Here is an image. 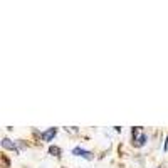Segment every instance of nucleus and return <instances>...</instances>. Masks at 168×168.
Here are the masks:
<instances>
[{
    "mask_svg": "<svg viewBox=\"0 0 168 168\" xmlns=\"http://www.w3.org/2000/svg\"><path fill=\"white\" fill-rule=\"evenodd\" d=\"M138 129H140V128H133V129H131V134H133V145L136 146V148H141V146L146 145L148 136H146L145 133H141L140 136H138Z\"/></svg>",
    "mask_w": 168,
    "mask_h": 168,
    "instance_id": "1",
    "label": "nucleus"
},
{
    "mask_svg": "<svg viewBox=\"0 0 168 168\" xmlns=\"http://www.w3.org/2000/svg\"><path fill=\"white\" fill-rule=\"evenodd\" d=\"M74 157H81V158H84V160H88V161H91V160H94V155L91 153V151H88V150H84V148H81V146H76V148H72L71 151Z\"/></svg>",
    "mask_w": 168,
    "mask_h": 168,
    "instance_id": "2",
    "label": "nucleus"
},
{
    "mask_svg": "<svg viewBox=\"0 0 168 168\" xmlns=\"http://www.w3.org/2000/svg\"><path fill=\"white\" fill-rule=\"evenodd\" d=\"M57 128H49L47 131H44V133H40V138H42V141H52L56 138L57 134Z\"/></svg>",
    "mask_w": 168,
    "mask_h": 168,
    "instance_id": "3",
    "label": "nucleus"
},
{
    "mask_svg": "<svg viewBox=\"0 0 168 168\" xmlns=\"http://www.w3.org/2000/svg\"><path fill=\"white\" fill-rule=\"evenodd\" d=\"M2 146H3L5 150H12L15 155H19V153H20L19 148H17V143H14L12 140H9V138H3V140H2Z\"/></svg>",
    "mask_w": 168,
    "mask_h": 168,
    "instance_id": "4",
    "label": "nucleus"
},
{
    "mask_svg": "<svg viewBox=\"0 0 168 168\" xmlns=\"http://www.w3.org/2000/svg\"><path fill=\"white\" fill-rule=\"evenodd\" d=\"M49 153H51L52 157H61V153H62V150H61L59 146H49Z\"/></svg>",
    "mask_w": 168,
    "mask_h": 168,
    "instance_id": "5",
    "label": "nucleus"
},
{
    "mask_svg": "<svg viewBox=\"0 0 168 168\" xmlns=\"http://www.w3.org/2000/svg\"><path fill=\"white\" fill-rule=\"evenodd\" d=\"M163 150L168 151V136H166V141H165V146H163Z\"/></svg>",
    "mask_w": 168,
    "mask_h": 168,
    "instance_id": "6",
    "label": "nucleus"
}]
</instances>
